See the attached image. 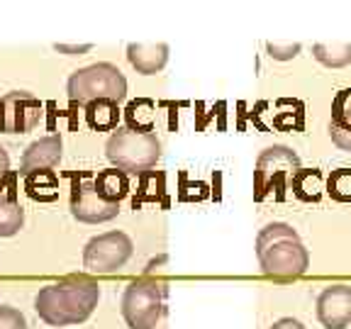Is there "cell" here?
Instances as JSON below:
<instances>
[{
    "label": "cell",
    "instance_id": "30bf717a",
    "mask_svg": "<svg viewBox=\"0 0 351 329\" xmlns=\"http://www.w3.org/2000/svg\"><path fill=\"white\" fill-rule=\"evenodd\" d=\"M317 319L324 329H346L351 324V285H329L317 297Z\"/></svg>",
    "mask_w": 351,
    "mask_h": 329
},
{
    "label": "cell",
    "instance_id": "8992f818",
    "mask_svg": "<svg viewBox=\"0 0 351 329\" xmlns=\"http://www.w3.org/2000/svg\"><path fill=\"white\" fill-rule=\"evenodd\" d=\"M108 159L115 169L125 173H147L156 166L161 156V142L156 134H139V132L117 130L108 139Z\"/></svg>",
    "mask_w": 351,
    "mask_h": 329
},
{
    "label": "cell",
    "instance_id": "52a82bcc",
    "mask_svg": "<svg viewBox=\"0 0 351 329\" xmlns=\"http://www.w3.org/2000/svg\"><path fill=\"white\" fill-rule=\"evenodd\" d=\"M71 178V212L76 219L88 225H100L108 219H115L120 212V205L108 203L95 191V171H69Z\"/></svg>",
    "mask_w": 351,
    "mask_h": 329
},
{
    "label": "cell",
    "instance_id": "7a4b0ae2",
    "mask_svg": "<svg viewBox=\"0 0 351 329\" xmlns=\"http://www.w3.org/2000/svg\"><path fill=\"white\" fill-rule=\"evenodd\" d=\"M256 256L269 278H300L310 266V254L298 232L285 222H271L256 236Z\"/></svg>",
    "mask_w": 351,
    "mask_h": 329
},
{
    "label": "cell",
    "instance_id": "ffe728a7",
    "mask_svg": "<svg viewBox=\"0 0 351 329\" xmlns=\"http://www.w3.org/2000/svg\"><path fill=\"white\" fill-rule=\"evenodd\" d=\"M22 222H25V212L17 203L15 183H12L8 195H0V236L17 234L22 230Z\"/></svg>",
    "mask_w": 351,
    "mask_h": 329
},
{
    "label": "cell",
    "instance_id": "83f0119b",
    "mask_svg": "<svg viewBox=\"0 0 351 329\" xmlns=\"http://www.w3.org/2000/svg\"><path fill=\"white\" fill-rule=\"evenodd\" d=\"M329 137H332V142H335L339 149H344V151H351V132L332 130V127H329Z\"/></svg>",
    "mask_w": 351,
    "mask_h": 329
},
{
    "label": "cell",
    "instance_id": "4316f807",
    "mask_svg": "<svg viewBox=\"0 0 351 329\" xmlns=\"http://www.w3.org/2000/svg\"><path fill=\"white\" fill-rule=\"evenodd\" d=\"M266 108H269V103H266V100H261V103L254 105V110L249 112V117H252L254 127H256L258 132H269L271 130L269 125H263V122H261V115H263V110H266Z\"/></svg>",
    "mask_w": 351,
    "mask_h": 329
},
{
    "label": "cell",
    "instance_id": "8fae6325",
    "mask_svg": "<svg viewBox=\"0 0 351 329\" xmlns=\"http://www.w3.org/2000/svg\"><path fill=\"white\" fill-rule=\"evenodd\" d=\"M61 161V137L49 134L29 144L27 151L22 154V173L27 175L32 171H51Z\"/></svg>",
    "mask_w": 351,
    "mask_h": 329
},
{
    "label": "cell",
    "instance_id": "603a6c76",
    "mask_svg": "<svg viewBox=\"0 0 351 329\" xmlns=\"http://www.w3.org/2000/svg\"><path fill=\"white\" fill-rule=\"evenodd\" d=\"M327 193L337 203H351V169H337L327 178Z\"/></svg>",
    "mask_w": 351,
    "mask_h": 329
},
{
    "label": "cell",
    "instance_id": "7c38bea8",
    "mask_svg": "<svg viewBox=\"0 0 351 329\" xmlns=\"http://www.w3.org/2000/svg\"><path fill=\"white\" fill-rule=\"evenodd\" d=\"M127 59L144 76L161 71L169 61V47L166 44H130L127 47Z\"/></svg>",
    "mask_w": 351,
    "mask_h": 329
},
{
    "label": "cell",
    "instance_id": "2e32d148",
    "mask_svg": "<svg viewBox=\"0 0 351 329\" xmlns=\"http://www.w3.org/2000/svg\"><path fill=\"white\" fill-rule=\"evenodd\" d=\"M144 203H159L164 208H169V200H166V173L161 171H147L139 178V191L137 195L132 197V208L137 210Z\"/></svg>",
    "mask_w": 351,
    "mask_h": 329
},
{
    "label": "cell",
    "instance_id": "e0dca14e",
    "mask_svg": "<svg viewBox=\"0 0 351 329\" xmlns=\"http://www.w3.org/2000/svg\"><path fill=\"white\" fill-rule=\"evenodd\" d=\"M95 191L108 200V203H117L120 205L122 200L130 193V178H127L125 171L120 169H105L100 173H95Z\"/></svg>",
    "mask_w": 351,
    "mask_h": 329
},
{
    "label": "cell",
    "instance_id": "4dcf8cb0",
    "mask_svg": "<svg viewBox=\"0 0 351 329\" xmlns=\"http://www.w3.org/2000/svg\"><path fill=\"white\" fill-rule=\"evenodd\" d=\"M271 329H305V327H302V322H298V319L283 317V319H278V322L271 324Z\"/></svg>",
    "mask_w": 351,
    "mask_h": 329
},
{
    "label": "cell",
    "instance_id": "4fadbf2b",
    "mask_svg": "<svg viewBox=\"0 0 351 329\" xmlns=\"http://www.w3.org/2000/svg\"><path fill=\"white\" fill-rule=\"evenodd\" d=\"M293 195L300 200V203H319L322 200L324 181H322V171L319 169H298L295 175L291 178Z\"/></svg>",
    "mask_w": 351,
    "mask_h": 329
},
{
    "label": "cell",
    "instance_id": "d6986e66",
    "mask_svg": "<svg viewBox=\"0 0 351 329\" xmlns=\"http://www.w3.org/2000/svg\"><path fill=\"white\" fill-rule=\"evenodd\" d=\"M278 112L274 115V127L278 132H302L305 130V105L300 100L280 98Z\"/></svg>",
    "mask_w": 351,
    "mask_h": 329
},
{
    "label": "cell",
    "instance_id": "9c48e42d",
    "mask_svg": "<svg viewBox=\"0 0 351 329\" xmlns=\"http://www.w3.org/2000/svg\"><path fill=\"white\" fill-rule=\"evenodd\" d=\"M42 120V103L27 90H15L0 98V132L25 134Z\"/></svg>",
    "mask_w": 351,
    "mask_h": 329
},
{
    "label": "cell",
    "instance_id": "5bb4252c",
    "mask_svg": "<svg viewBox=\"0 0 351 329\" xmlns=\"http://www.w3.org/2000/svg\"><path fill=\"white\" fill-rule=\"evenodd\" d=\"M125 122L130 132L152 134L156 127V103L149 98H134L125 108Z\"/></svg>",
    "mask_w": 351,
    "mask_h": 329
},
{
    "label": "cell",
    "instance_id": "5b68a950",
    "mask_svg": "<svg viewBox=\"0 0 351 329\" xmlns=\"http://www.w3.org/2000/svg\"><path fill=\"white\" fill-rule=\"evenodd\" d=\"M69 98L73 105H88L93 100L122 103L127 98V78L112 64L86 66L81 71H73L69 78Z\"/></svg>",
    "mask_w": 351,
    "mask_h": 329
},
{
    "label": "cell",
    "instance_id": "3957f363",
    "mask_svg": "<svg viewBox=\"0 0 351 329\" xmlns=\"http://www.w3.org/2000/svg\"><path fill=\"white\" fill-rule=\"evenodd\" d=\"M122 317L130 324V329H169L164 280H134L122 297Z\"/></svg>",
    "mask_w": 351,
    "mask_h": 329
},
{
    "label": "cell",
    "instance_id": "f1b7e54d",
    "mask_svg": "<svg viewBox=\"0 0 351 329\" xmlns=\"http://www.w3.org/2000/svg\"><path fill=\"white\" fill-rule=\"evenodd\" d=\"M10 156L3 147H0V193H3V186L5 181H10Z\"/></svg>",
    "mask_w": 351,
    "mask_h": 329
},
{
    "label": "cell",
    "instance_id": "ba28073f",
    "mask_svg": "<svg viewBox=\"0 0 351 329\" xmlns=\"http://www.w3.org/2000/svg\"><path fill=\"white\" fill-rule=\"evenodd\" d=\"M134 244L125 232H105L88 241L83 252V266L90 273H115L130 261Z\"/></svg>",
    "mask_w": 351,
    "mask_h": 329
},
{
    "label": "cell",
    "instance_id": "cb8c5ba5",
    "mask_svg": "<svg viewBox=\"0 0 351 329\" xmlns=\"http://www.w3.org/2000/svg\"><path fill=\"white\" fill-rule=\"evenodd\" d=\"M178 197H181L183 203H200V200H205L208 197V186L200 181H188L186 173H181V193H178Z\"/></svg>",
    "mask_w": 351,
    "mask_h": 329
},
{
    "label": "cell",
    "instance_id": "ac0fdd59",
    "mask_svg": "<svg viewBox=\"0 0 351 329\" xmlns=\"http://www.w3.org/2000/svg\"><path fill=\"white\" fill-rule=\"evenodd\" d=\"M25 191L37 203H54L59 200V178L54 171H32L25 175Z\"/></svg>",
    "mask_w": 351,
    "mask_h": 329
},
{
    "label": "cell",
    "instance_id": "6da1fadb",
    "mask_svg": "<svg viewBox=\"0 0 351 329\" xmlns=\"http://www.w3.org/2000/svg\"><path fill=\"white\" fill-rule=\"evenodd\" d=\"M100 300V285L83 276H73L61 283L47 285L34 297L37 315L51 327L86 322Z\"/></svg>",
    "mask_w": 351,
    "mask_h": 329
},
{
    "label": "cell",
    "instance_id": "7402d4cb",
    "mask_svg": "<svg viewBox=\"0 0 351 329\" xmlns=\"http://www.w3.org/2000/svg\"><path fill=\"white\" fill-rule=\"evenodd\" d=\"M332 130L351 132V88H344L335 95V103H332V122H329Z\"/></svg>",
    "mask_w": 351,
    "mask_h": 329
},
{
    "label": "cell",
    "instance_id": "484cf974",
    "mask_svg": "<svg viewBox=\"0 0 351 329\" xmlns=\"http://www.w3.org/2000/svg\"><path fill=\"white\" fill-rule=\"evenodd\" d=\"M266 51H269L271 59L276 61H291L298 56V51H300V44L298 42H291V44H274L269 42L266 44Z\"/></svg>",
    "mask_w": 351,
    "mask_h": 329
},
{
    "label": "cell",
    "instance_id": "d4e9b609",
    "mask_svg": "<svg viewBox=\"0 0 351 329\" xmlns=\"http://www.w3.org/2000/svg\"><path fill=\"white\" fill-rule=\"evenodd\" d=\"M0 329H27V319L20 310L10 305L0 307Z\"/></svg>",
    "mask_w": 351,
    "mask_h": 329
},
{
    "label": "cell",
    "instance_id": "44dd1931",
    "mask_svg": "<svg viewBox=\"0 0 351 329\" xmlns=\"http://www.w3.org/2000/svg\"><path fill=\"white\" fill-rule=\"evenodd\" d=\"M313 54L327 69H344L351 64V44H315Z\"/></svg>",
    "mask_w": 351,
    "mask_h": 329
},
{
    "label": "cell",
    "instance_id": "f546056e",
    "mask_svg": "<svg viewBox=\"0 0 351 329\" xmlns=\"http://www.w3.org/2000/svg\"><path fill=\"white\" fill-rule=\"evenodd\" d=\"M56 51H61V54H71V56H81L86 54V51H90V44H81V47H69V44H56L54 47Z\"/></svg>",
    "mask_w": 351,
    "mask_h": 329
},
{
    "label": "cell",
    "instance_id": "277c9868",
    "mask_svg": "<svg viewBox=\"0 0 351 329\" xmlns=\"http://www.w3.org/2000/svg\"><path fill=\"white\" fill-rule=\"evenodd\" d=\"M298 169H300V156L295 149L283 144L263 149L254 169V200L263 203L266 197L274 195L278 203H283L285 191L291 188V178Z\"/></svg>",
    "mask_w": 351,
    "mask_h": 329
},
{
    "label": "cell",
    "instance_id": "9a60e30c",
    "mask_svg": "<svg viewBox=\"0 0 351 329\" xmlns=\"http://www.w3.org/2000/svg\"><path fill=\"white\" fill-rule=\"evenodd\" d=\"M120 103L115 100H93L86 105V122L95 132H112L120 125Z\"/></svg>",
    "mask_w": 351,
    "mask_h": 329
},
{
    "label": "cell",
    "instance_id": "1f68e13d",
    "mask_svg": "<svg viewBox=\"0 0 351 329\" xmlns=\"http://www.w3.org/2000/svg\"><path fill=\"white\" fill-rule=\"evenodd\" d=\"M217 183H219V173H217V171H215V193H213L215 200H219V186H217Z\"/></svg>",
    "mask_w": 351,
    "mask_h": 329
}]
</instances>
